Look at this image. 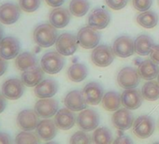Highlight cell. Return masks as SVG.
Instances as JSON below:
<instances>
[{"label":"cell","instance_id":"1","mask_svg":"<svg viewBox=\"0 0 159 144\" xmlns=\"http://www.w3.org/2000/svg\"><path fill=\"white\" fill-rule=\"evenodd\" d=\"M34 40L42 48H48L52 46L57 39L56 27L50 24H42L36 27L34 30Z\"/></svg>","mask_w":159,"mask_h":144},{"label":"cell","instance_id":"2","mask_svg":"<svg viewBox=\"0 0 159 144\" xmlns=\"http://www.w3.org/2000/svg\"><path fill=\"white\" fill-rule=\"evenodd\" d=\"M65 65V59L58 52H46L41 60L40 66L44 72L48 74H56L63 68Z\"/></svg>","mask_w":159,"mask_h":144},{"label":"cell","instance_id":"3","mask_svg":"<svg viewBox=\"0 0 159 144\" xmlns=\"http://www.w3.org/2000/svg\"><path fill=\"white\" fill-rule=\"evenodd\" d=\"M77 38L80 46L84 49H94L99 43L100 34L98 29L89 25L83 27L78 32Z\"/></svg>","mask_w":159,"mask_h":144},{"label":"cell","instance_id":"4","mask_svg":"<svg viewBox=\"0 0 159 144\" xmlns=\"http://www.w3.org/2000/svg\"><path fill=\"white\" fill-rule=\"evenodd\" d=\"M140 76L139 71L133 67H124L117 75V83L124 89L136 88L139 84Z\"/></svg>","mask_w":159,"mask_h":144},{"label":"cell","instance_id":"5","mask_svg":"<svg viewBox=\"0 0 159 144\" xmlns=\"http://www.w3.org/2000/svg\"><path fill=\"white\" fill-rule=\"evenodd\" d=\"M99 115L95 110L84 109L77 117V124L84 131H92L98 126Z\"/></svg>","mask_w":159,"mask_h":144},{"label":"cell","instance_id":"6","mask_svg":"<svg viewBox=\"0 0 159 144\" xmlns=\"http://www.w3.org/2000/svg\"><path fill=\"white\" fill-rule=\"evenodd\" d=\"M154 131V121L151 116L138 117L133 123V133L139 138H147Z\"/></svg>","mask_w":159,"mask_h":144},{"label":"cell","instance_id":"7","mask_svg":"<svg viewBox=\"0 0 159 144\" xmlns=\"http://www.w3.org/2000/svg\"><path fill=\"white\" fill-rule=\"evenodd\" d=\"M114 52L107 45H99L94 48L91 54L93 63L99 67H106L110 65L114 60Z\"/></svg>","mask_w":159,"mask_h":144},{"label":"cell","instance_id":"8","mask_svg":"<svg viewBox=\"0 0 159 144\" xmlns=\"http://www.w3.org/2000/svg\"><path fill=\"white\" fill-rule=\"evenodd\" d=\"M78 38L69 33L61 34L56 39V50L65 56L72 55L78 49Z\"/></svg>","mask_w":159,"mask_h":144},{"label":"cell","instance_id":"9","mask_svg":"<svg viewBox=\"0 0 159 144\" xmlns=\"http://www.w3.org/2000/svg\"><path fill=\"white\" fill-rule=\"evenodd\" d=\"M112 51L118 57H129L135 52V41L127 36L119 37L113 42Z\"/></svg>","mask_w":159,"mask_h":144},{"label":"cell","instance_id":"10","mask_svg":"<svg viewBox=\"0 0 159 144\" xmlns=\"http://www.w3.org/2000/svg\"><path fill=\"white\" fill-rule=\"evenodd\" d=\"M21 45L17 38L13 37L3 38L0 41V56L5 60H11L18 56Z\"/></svg>","mask_w":159,"mask_h":144},{"label":"cell","instance_id":"11","mask_svg":"<svg viewBox=\"0 0 159 144\" xmlns=\"http://www.w3.org/2000/svg\"><path fill=\"white\" fill-rule=\"evenodd\" d=\"M24 84L23 81L19 79H9L2 85V94L8 99H19L25 92Z\"/></svg>","mask_w":159,"mask_h":144},{"label":"cell","instance_id":"12","mask_svg":"<svg viewBox=\"0 0 159 144\" xmlns=\"http://www.w3.org/2000/svg\"><path fill=\"white\" fill-rule=\"evenodd\" d=\"M111 122L115 128L121 131H125L133 125L134 116L128 109H120L112 114Z\"/></svg>","mask_w":159,"mask_h":144},{"label":"cell","instance_id":"13","mask_svg":"<svg viewBox=\"0 0 159 144\" xmlns=\"http://www.w3.org/2000/svg\"><path fill=\"white\" fill-rule=\"evenodd\" d=\"M111 22L110 12L103 8H97L91 11L88 17V24L96 29H104Z\"/></svg>","mask_w":159,"mask_h":144},{"label":"cell","instance_id":"14","mask_svg":"<svg viewBox=\"0 0 159 144\" xmlns=\"http://www.w3.org/2000/svg\"><path fill=\"white\" fill-rule=\"evenodd\" d=\"M20 6L7 2L0 6V22L5 25H12L18 21L21 16Z\"/></svg>","mask_w":159,"mask_h":144},{"label":"cell","instance_id":"15","mask_svg":"<svg viewBox=\"0 0 159 144\" xmlns=\"http://www.w3.org/2000/svg\"><path fill=\"white\" fill-rule=\"evenodd\" d=\"M64 103L67 109L73 111H81L87 107V102L83 92L79 90H73L67 93L65 97Z\"/></svg>","mask_w":159,"mask_h":144},{"label":"cell","instance_id":"16","mask_svg":"<svg viewBox=\"0 0 159 144\" xmlns=\"http://www.w3.org/2000/svg\"><path fill=\"white\" fill-rule=\"evenodd\" d=\"M35 111L41 118H51L58 111V102L53 98H41L35 105Z\"/></svg>","mask_w":159,"mask_h":144},{"label":"cell","instance_id":"17","mask_svg":"<svg viewBox=\"0 0 159 144\" xmlns=\"http://www.w3.org/2000/svg\"><path fill=\"white\" fill-rule=\"evenodd\" d=\"M39 123V115L32 110H24L17 116V124L25 131L36 129Z\"/></svg>","mask_w":159,"mask_h":144},{"label":"cell","instance_id":"18","mask_svg":"<svg viewBox=\"0 0 159 144\" xmlns=\"http://www.w3.org/2000/svg\"><path fill=\"white\" fill-rule=\"evenodd\" d=\"M83 94L87 104L98 105L102 100V97L104 96V90L99 83L93 82L87 83L84 86Z\"/></svg>","mask_w":159,"mask_h":144},{"label":"cell","instance_id":"19","mask_svg":"<svg viewBox=\"0 0 159 144\" xmlns=\"http://www.w3.org/2000/svg\"><path fill=\"white\" fill-rule=\"evenodd\" d=\"M77 122L76 115L73 110L69 109H61L55 113L54 123L56 126L62 130H68L72 128Z\"/></svg>","mask_w":159,"mask_h":144},{"label":"cell","instance_id":"20","mask_svg":"<svg viewBox=\"0 0 159 144\" xmlns=\"http://www.w3.org/2000/svg\"><path fill=\"white\" fill-rule=\"evenodd\" d=\"M142 94L135 88L125 89V91H124L121 96L123 106H125L128 110L139 109L142 104Z\"/></svg>","mask_w":159,"mask_h":144},{"label":"cell","instance_id":"21","mask_svg":"<svg viewBox=\"0 0 159 144\" xmlns=\"http://www.w3.org/2000/svg\"><path fill=\"white\" fill-rule=\"evenodd\" d=\"M71 19V13L65 8H57L51 11L49 15L50 24L56 28H63L66 26Z\"/></svg>","mask_w":159,"mask_h":144},{"label":"cell","instance_id":"22","mask_svg":"<svg viewBox=\"0 0 159 144\" xmlns=\"http://www.w3.org/2000/svg\"><path fill=\"white\" fill-rule=\"evenodd\" d=\"M58 91V84L54 80L47 79L36 85L34 93L39 98L52 97Z\"/></svg>","mask_w":159,"mask_h":144},{"label":"cell","instance_id":"23","mask_svg":"<svg viewBox=\"0 0 159 144\" xmlns=\"http://www.w3.org/2000/svg\"><path fill=\"white\" fill-rule=\"evenodd\" d=\"M44 77V70L41 66L36 65L27 70H25L22 74V81L25 85L34 87L38 85Z\"/></svg>","mask_w":159,"mask_h":144},{"label":"cell","instance_id":"24","mask_svg":"<svg viewBox=\"0 0 159 144\" xmlns=\"http://www.w3.org/2000/svg\"><path fill=\"white\" fill-rule=\"evenodd\" d=\"M57 126L54 123V121L50 120V119H45L42 120L39 123L36 130L38 136L46 141L52 140L57 133Z\"/></svg>","mask_w":159,"mask_h":144},{"label":"cell","instance_id":"25","mask_svg":"<svg viewBox=\"0 0 159 144\" xmlns=\"http://www.w3.org/2000/svg\"><path fill=\"white\" fill-rule=\"evenodd\" d=\"M139 76L144 80H153L157 78L159 74V67L158 65L155 64L151 59H146L142 61L139 66Z\"/></svg>","mask_w":159,"mask_h":144},{"label":"cell","instance_id":"26","mask_svg":"<svg viewBox=\"0 0 159 144\" xmlns=\"http://www.w3.org/2000/svg\"><path fill=\"white\" fill-rule=\"evenodd\" d=\"M88 75L87 67L84 64L76 63L70 65L67 69V77L71 82L81 83Z\"/></svg>","mask_w":159,"mask_h":144},{"label":"cell","instance_id":"27","mask_svg":"<svg viewBox=\"0 0 159 144\" xmlns=\"http://www.w3.org/2000/svg\"><path fill=\"white\" fill-rule=\"evenodd\" d=\"M153 45V40L151 37L147 35L139 36L135 40V52L139 55H148L150 54Z\"/></svg>","mask_w":159,"mask_h":144},{"label":"cell","instance_id":"28","mask_svg":"<svg viewBox=\"0 0 159 144\" xmlns=\"http://www.w3.org/2000/svg\"><path fill=\"white\" fill-rule=\"evenodd\" d=\"M102 106L103 108L108 110V111H116L119 110L122 100H121V96L114 91H110L107 92L103 97H102Z\"/></svg>","mask_w":159,"mask_h":144},{"label":"cell","instance_id":"29","mask_svg":"<svg viewBox=\"0 0 159 144\" xmlns=\"http://www.w3.org/2000/svg\"><path fill=\"white\" fill-rule=\"evenodd\" d=\"M15 65L19 70L25 71L31 67L38 65V60L36 56L31 52H23L16 57Z\"/></svg>","mask_w":159,"mask_h":144},{"label":"cell","instance_id":"30","mask_svg":"<svg viewBox=\"0 0 159 144\" xmlns=\"http://www.w3.org/2000/svg\"><path fill=\"white\" fill-rule=\"evenodd\" d=\"M141 94L144 99L155 101L159 98V83L154 81L147 82L141 88Z\"/></svg>","mask_w":159,"mask_h":144},{"label":"cell","instance_id":"31","mask_svg":"<svg viewBox=\"0 0 159 144\" xmlns=\"http://www.w3.org/2000/svg\"><path fill=\"white\" fill-rule=\"evenodd\" d=\"M138 24L144 28H153L158 24V15L152 11H146L138 15Z\"/></svg>","mask_w":159,"mask_h":144},{"label":"cell","instance_id":"32","mask_svg":"<svg viewBox=\"0 0 159 144\" xmlns=\"http://www.w3.org/2000/svg\"><path fill=\"white\" fill-rule=\"evenodd\" d=\"M90 8L88 0H71L69 3V11L76 17H82L87 13Z\"/></svg>","mask_w":159,"mask_h":144},{"label":"cell","instance_id":"33","mask_svg":"<svg viewBox=\"0 0 159 144\" xmlns=\"http://www.w3.org/2000/svg\"><path fill=\"white\" fill-rule=\"evenodd\" d=\"M92 139L95 143H111L112 141L111 131L107 127L97 128L93 134Z\"/></svg>","mask_w":159,"mask_h":144},{"label":"cell","instance_id":"34","mask_svg":"<svg viewBox=\"0 0 159 144\" xmlns=\"http://www.w3.org/2000/svg\"><path fill=\"white\" fill-rule=\"evenodd\" d=\"M37 135L24 130V132H21L17 135L15 141L16 143H39V137Z\"/></svg>","mask_w":159,"mask_h":144},{"label":"cell","instance_id":"35","mask_svg":"<svg viewBox=\"0 0 159 144\" xmlns=\"http://www.w3.org/2000/svg\"><path fill=\"white\" fill-rule=\"evenodd\" d=\"M41 3V0H19L20 8L25 12L36 11Z\"/></svg>","mask_w":159,"mask_h":144},{"label":"cell","instance_id":"36","mask_svg":"<svg viewBox=\"0 0 159 144\" xmlns=\"http://www.w3.org/2000/svg\"><path fill=\"white\" fill-rule=\"evenodd\" d=\"M70 143H90L93 139L84 130L74 133L70 138Z\"/></svg>","mask_w":159,"mask_h":144},{"label":"cell","instance_id":"37","mask_svg":"<svg viewBox=\"0 0 159 144\" xmlns=\"http://www.w3.org/2000/svg\"><path fill=\"white\" fill-rule=\"evenodd\" d=\"M132 4L137 11L143 12L152 7V0H132Z\"/></svg>","mask_w":159,"mask_h":144},{"label":"cell","instance_id":"38","mask_svg":"<svg viewBox=\"0 0 159 144\" xmlns=\"http://www.w3.org/2000/svg\"><path fill=\"white\" fill-rule=\"evenodd\" d=\"M105 2L109 8L114 11H119L126 6L128 0H105Z\"/></svg>","mask_w":159,"mask_h":144},{"label":"cell","instance_id":"39","mask_svg":"<svg viewBox=\"0 0 159 144\" xmlns=\"http://www.w3.org/2000/svg\"><path fill=\"white\" fill-rule=\"evenodd\" d=\"M150 59L152 60L155 64L159 65V45H153L150 52Z\"/></svg>","mask_w":159,"mask_h":144},{"label":"cell","instance_id":"40","mask_svg":"<svg viewBox=\"0 0 159 144\" xmlns=\"http://www.w3.org/2000/svg\"><path fill=\"white\" fill-rule=\"evenodd\" d=\"M46 3L52 8H58L65 3V0H45Z\"/></svg>","mask_w":159,"mask_h":144},{"label":"cell","instance_id":"41","mask_svg":"<svg viewBox=\"0 0 159 144\" xmlns=\"http://www.w3.org/2000/svg\"><path fill=\"white\" fill-rule=\"evenodd\" d=\"M7 67H8V64L7 62L5 61L4 58H2L1 56H0V76H2L6 70H7Z\"/></svg>","mask_w":159,"mask_h":144},{"label":"cell","instance_id":"42","mask_svg":"<svg viewBox=\"0 0 159 144\" xmlns=\"http://www.w3.org/2000/svg\"><path fill=\"white\" fill-rule=\"evenodd\" d=\"M114 142H115V143H131L132 140H131V138H129L127 136L122 135V136H119V137L116 138V139L114 140Z\"/></svg>","mask_w":159,"mask_h":144},{"label":"cell","instance_id":"43","mask_svg":"<svg viewBox=\"0 0 159 144\" xmlns=\"http://www.w3.org/2000/svg\"><path fill=\"white\" fill-rule=\"evenodd\" d=\"M11 138L6 133H0V143H11Z\"/></svg>","mask_w":159,"mask_h":144},{"label":"cell","instance_id":"44","mask_svg":"<svg viewBox=\"0 0 159 144\" xmlns=\"http://www.w3.org/2000/svg\"><path fill=\"white\" fill-rule=\"evenodd\" d=\"M6 105H7V102H6V97L3 94H0V113L3 112V110L6 109Z\"/></svg>","mask_w":159,"mask_h":144},{"label":"cell","instance_id":"45","mask_svg":"<svg viewBox=\"0 0 159 144\" xmlns=\"http://www.w3.org/2000/svg\"><path fill=\"white\" fill-rule=\"evenodd\" d=\"M2 38H3V29L1 26H0V41L2 40Z\"/></svg>","mask_w":159,"mask_h":144},{"label":"cell","instance_id":"46","mask_svg":"<svg viewBox=\"0 0 159 144\" xmlns=\"http://www.w3.org/2000/svg\"><path fill=\"white\" fill-rule=\"evenodd\" d=\"M157 79H158V83H159V74H158V76H157Z\"/></svg>","mask_w":159,"mask_h":144}]
</instances>
